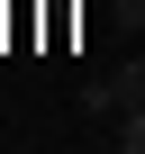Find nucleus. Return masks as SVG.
<instances>
[{
    "mask_svg": "<svg viewBox=\"0 0 145 154\" xmlns=\"http://www.w3.org/2000/svg\"><path fill=\"white\" fill-rule=\"evenodd\" d=\"M109 91H118V109H145V54H136V63H118V72H109Z\"/></svg>",
    "mask_w": 145,
    "mask_h": 154,
    "instance_id": "f257e3e1",
    "label": "nucleus"
},
{
    "mask_svg": "<svg viewBox=\"0 0 145 154\" xmlns=\"http://www.w3.org/2000/svg\"><path fill=\"white\" fill-rule=\"evenodd\" d=\"M109 127H118V154H145V109H118Z\"/></svg>",
    "mask_w": 145,
    "mask_h": 154,
    "instance_id": "f03ea898",
    "label": "nucleus"
},
{
    "mask_svg": "<svg viewBox=\"0 0 145 154\" xmlns=\"http://www.w3.org/2000/svg\"><path fill=\"white\" fill-rule=\"evenodd\" d=\"M82 118H118V91L109 82H82Z\"/></svg>",
    "mask_w": 145,
    "mask_h": 154,
    "instance_id": "7ed1b4c3",
    "label": "nucleus"
},
{
    "mask_svg": "<svg viewBox=\"0 0 145 154\" xmlns=\"http://www.w3.org/2000/svg\"><path fill=\"white\" fill-rule=\"evenodd\" d=\"M0 154H9V145H0Z\"/></svg>",
    "mask_w": 145,
    "mask_h": 154,
    "instance_id": "20e7f679",
    "label": "nucleus"
}]
</instances>
